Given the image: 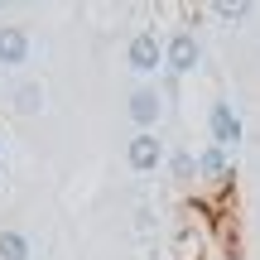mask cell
<instances>
[{"label": "cell", "mask_w": 260, "mask_h": 260, "mask_svg": "<svg viewBox=\"0 0 260 260\" xmlns=\"http://www.w3.org/2000/svg\"><path fill=\"white\" fill-rule=\"evenodd\" d=\"M125 68L140 73V77H149L154 68H164V44H159L154 34H135L130 48H125Z\"/></svg>", "instance_id": "1"}, {"label": "cell", "mask_w": 260, "mask_h": 260, "mask_svg": "<svg viewBox=\"0 0 260 260\" xmlns=\"http://www.w3.org/2000/svg\"><path fill=\"white\" fill-rule=\"evenodd\" d=\"M198 63H203V44H198L188 29H178V34L164 44V68H174V73H193Z\"/></svg>", "instance_id": "2"}, {"label": "cell", "mask_w": 260, "mask_h": 260, "mask_svg": "<svg viewBox=\"0 0 260 260\" xmlns=\"http://www.w3.org/2000/svg\"><path fill=\"white\" fill-rule=\"evenodd\" d=\"M125 164L135 169V174H149V169H159V164H164V145H159V135H154V130H140V135L125 145Z\"/></svg>", "instance_id": "3"}, {"label": "cell", "mask_w": 260, "mask_h": 260, "mask_svg": "<svg viewBox=\"0 0 260 260\" xmlns=\"http://www.w3.org/2000/svg\"><path fill=\"white\" fill-rule=\"evenodd\" d=\"M125 116H130L140 130H154V121L164 116V96H159L154 87H135L130 102H125Z\"/></svg>", "instance_id": "4"}, {"label": "cell", "mask_w": 260, "mask_h": 260, "mask_svg": "<svg viewBox=\"0 0 260 260\" xmlns=\"http://www.w3.org/2000/svg\"><path fill=\"white\" fill-rule=\"evenodd\" d=\"M29 63V34L19 24H0V68H24Z\"/></svg>", "instance_id": "5"}, {"label": "cell", "mask_w": 260, "mask_h": 260, "mask_svg": "<svg viewBox=\"0 0 260 260\" xmlns=\"http://www.w3.org/2000/svg\"><path fill=\"white\" fill-rule=\"evenodd\" d=\"M10 106H15L19 116H39L44 111V87L39 82H19L15 92H10Z\"/></svg>", "instance_id": "6"}, {"label": "cell", "mask_w": 260, "mask_h": 260, "mask_svg": "<svg viewBox=\"0 0 260 260\" xmlns=\"http://www.w3.org/2000/svg\"><path fill=\"white\" fill-rule=\"evenodd\" d=\"M212 135H217V145H232V140H241V125H236L232 106H217V111H212Z\"/></svg>", "instance_id": "7"}, {"label": "cell", "mask_w": 260, "mask_h": 260, "mask_svg": "<svg viewBox=\"0 0 260 260\" xmlns=\"http://www.w3.org/2000/svg\"><path fill=\"white\" fill-rule=\"evenodd\" d=\"M0 260H29V236L24 232H0Z\"/></svg>", "instance_id": "8"}, {"label": "cell", "mask_w": 260, "mask_h": 260, "mask_svg": "<svg viewBox=\"0 0 260 260\" xmlns=\"http://www.w3.org/2000/svg\"><path fill=\"white\" fill-rule=\"evenodd\" d=\"M198 174H203V178H217V174H226V149H222V145L203 149V154H198Z\"/></svg>", "instance_id": "9"}, {"label": "cell", "mask_w": 260, "mask_h": 260, "mask_svg": "<svg viewBox=\"0 0 260 260\" xmlns=\"http://www.w3.org/2000/svg\"><path fill=\"white\" fill-rule=\"evenodd\" d=\"M169 169H174V178H198V159H193V154H183V149L169 159Z\"/></svg>", "instance_id": "10"}, {"label": "cell", "mask_w": 260, "mask_h": 260, "mask_svg": "<svg viewBox=\"0 0 260 260\" xmlns=\"http://www.w3.org/2000/svg\"><path fill=\"white\" fill-rule=\"evenodd\" d=\"M217 15H222V19H246L251 10H246V5H217Z\"/></svg>", "instance_id": "11"}]
</instances>
